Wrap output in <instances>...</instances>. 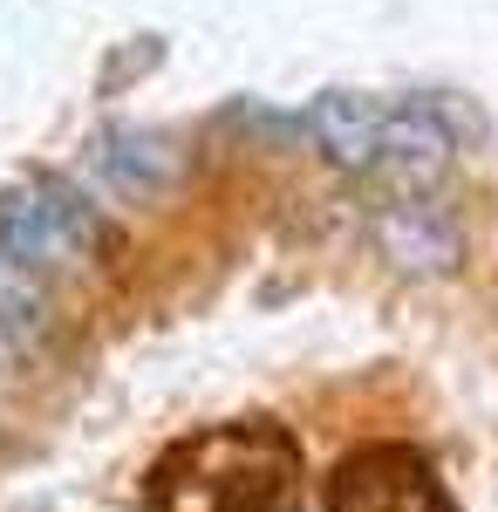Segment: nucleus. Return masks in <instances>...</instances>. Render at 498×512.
Returning a JSON list of instances; mask_svg holds the SVG:
<instances>
[{
	"label": "nucleus",
	"mask_w": 498,
	"mask_h": 512,
	"mask_svg": "<svg viewBox=\"0 0 498 512\" xmlns=\"http://www.w3.org/2000/svg\"><path fill=\"white\" fill-rule=\"evenodd\" d=\"M301 137L328 164H342L355 178H389L396 192H423L430 178H444V164L458 158V130L444 117V103L430 96H314L301 110Z\"/></svg>",
	"instance_id": "obj_2"
},
{
	"label": "nucleus",
	"mask_w": 498,
	"mask_h": 512,
	"mask_svg": "<svg viewBox=\"0 0 498 512\" xmlns=\"http://www.w3.org/2000/svg\"><path fill=\"white\" fill-rule=\"evenodd\" d=\"M328 512H451L430 458L410 444H362L328 478Z\"/></svg>",
	"instance_id": "obj_4"
},
{
	"label": "nucleus",
	"mask_w": 498,
	"mask_h": 512,
	"mask_svg": "<svg viewBox=\"0 0 498 512\" xmlns=\"http://www.w3.org/2000/svg\"><path fill=\"white\" fill-rule=\"evenodd\" d=\"M376 239H383V253L403 274H451L464 253V233L451 226V212L430 205V198H396L383 212V226H376Z\"/></svg>",
	"instance_id": "obj_5"
},
{
	"label": "nucleus",
	"mask_w": 498,
	"mask_h": 512,
	"mask_svg": "<svg viewBox=\"0 0 498 512\" xmlns=\"http://www.w3.org/2000/svg\"><path fill=\"white\" fill-rule=\"evenodd\" d=\"M96 171H103V185L116 198H144L178 171V151L164 137H151V130H116V137L96 144Z\"/></svg>",
	"instance_id": "obj_6"
},
{
	"label": "nucleus",
	"mask_w": 498,
	"mask_h": 512,
	"mask_svg": "<svg viewBox=\"0 0 498 512\" xmlns=\"http://www.w3.org/2000/svg\"><path fill=\"white\" fill-rule=\"evenodd\" d=\"M301 444L273 417L205 424L144 478L151 512H301Z\"/></svg>",
	"instance_id": "obj_1"
},
{
	"label": "nucleus",
	"mask_w": 498,
	"mask_h": 512,
	"mask_svg": "<svg viewBox=\"0 0 498 512\" xmlns=\"http://www.w3.org/2000/svg\"><path fill=\"white\" fill-rule=\"evenodd\" d=\"M110 246L103 212L62 178H21L0 192V321L35 328L48 274L82 267Z\"/></svg>",
	"instance_id": "obj_3"
}]
</instances>
